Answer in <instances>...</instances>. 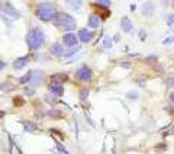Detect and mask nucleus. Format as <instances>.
Returning <instances> with one entry per match:
<instances>
[{
	"instance_id": "1",
	"label": "nucleus",
	"mask_w": 174,
	"mask_h": 154,
	"mask_svg": "<svg viewBox=\"0 0 174 154\" xmlns=\"http://www.w3.org/2000/svg\"><path fill=\"white\" fill-rule=\"evenodd\" d=\"M36 16L44 22H49L58 15H57V9L54 5H51V3H41L38 6V9H36Z\"/></svg>"
},
{
	"instance_id": "2",
	"label": "nucleus",
	"mask_w": 174,
	"mask_h": 154,
	"mask_svg": "<svg viewBox=\"0 0 174 154\" xmlns=\"http://www.w3.org/2000/svg\"><path fill=\"white\" fill-rule=\"evenodd\" d=\"M44 39H45L44 32H42L41 29H38V28H34V29L29 32V35H28V47H29L31 50H38V48L44 44Z\"/></svg>"
},
{
	"instance_id": "3",
	"label": "nucleus",
	"mask_w": 174,
	"mask_h": 154,
	"mask_svg": "<svg viewBox=\"0 0 174 154\" xmlns=\"http://www.w3.org/2000/svg\"><path fill=\"white\" fill-rule=\"evenodd\" d=\"M57 23L64 28V29H68V31H71L76 28V21H74V18H71L70 15H67V13H60V15L57 16Z\"/></svg>"
},
{
	"instance_id": "4",
	"label": "nucleus",
	"mask_w": 174,
	"mask_h": 154,
	"mask_svg": "<svg viewBox=\"0 0 174 154\" xmlns=\"http://www.w3.org/2000/svg\"><path fill=\"white\" fill-rule=\"evenodd\" d=\"M76 76H77V79L81 80V82H89V80L92 79V71H90V68L87 66H83L77 70Z\"/></svg>"
},
{
	"instance_id": "5",
	"label": "nucleus",
	"mask_w": 174,
	"mask_h": 154,
	"mask_svg": "<svg viewBox=\"0 0 174 154\" xmlns=\"http://www.w3.org/2000/svg\"><path fill=\"white\" fill-rule=\"evenodd\" d=\"M49 92L57 95V96H61L62 93H64V89H62L61 83H57V82H52L49 84Z\"/></svg>"
},
{
	"instance_id": "6",
	"label": "nucleus",
	"mask_w": 174,
	"mask_h": 154,
	"mask_svg": "<svg viewBox=\"0 0 174 154\" xmlns=\"http://www.w3.org/2000/svg\"><path fill=\"white\" fill-rule=\"evenodd\" d=\"M62 41H64V44H65V45L74 47L77 44V36L74 35V34H71V32H68V34H65V35H64Z\"/></svg>"
},
{
	"instance_id": "7",
	"label": "nucleus",
	"mask_w": 174,
	"mask_h": 154,
	"mask_svg": "<svg viewBox=\"0 0 174 154\" xmlns=\"http://www.w3.org/2000/svg\"><path fill=\"white\" fill-rule=\"evenodd\" d=\"M94 9L97 10V13H100V18L102 19H108L109 16H110V10L109 9H106V6H94Z\"/></svg>"
},
{
	"instance_id": "8",
	"label": "nucleus",
	"mask_w": 174,
	"mask_h": 154,
	"mask_svg": "<svg viewBox=\"0 0 174 154\" xmlns=\"http://www.w3.org/2000/svg\"><path fill=\"white\" fill-rule=\"evenodd\" d=\"M51 52H52V55L61 57L62 54H64V47H62L61 44H54V45L51 47Z\"/></svg>"
},
{
	"instance_id": "9",
	"label": "nucleus",
	"mask_w": 174,
	"mask_h": 154,
	"mask_svg": "<svg viewBox=\"0 0 174 154\" xmlns=\"http://www.w3.org/2000/svg\"><path fill=\"white\" fill-rule=\"evenodd\" d=\"M78 36H80V39H81L83 42H89L92 39L93 34L90 31H87V29H81V31L78 32Z\"/></svg>"
},
{
	"instance_id": "10",
	"label": "nucleus",
	"mask_w": 174,
	"mask_h": 154,
	"mask_svg": "<svg viewBox=\"0 0 174 154\" xmlns=\"http://www.w3.org/2000/svg\"><path fill=\"white\" fill-rule=\"evenodd\" d=\"M121 25H122L123 32H131V31H132V23H131V21H129L128 18H122Z\"/></svg>"
},
{
	"instance_id": "11",
	"label": "nucleus",
	"mask_w": 174,
	"mask_h": 154,
	"mask_svg": "<svg viewBox=\"0 0 174 154\" xmlns=\"http://www.w3.org/2000/svg\"><path fill=\"white\" fill-rule=\"evenodd\" d=\"M152 3H145V5L142 6V13L145 16H151L152 15Z\"/></svg>"
},
{
	"instance_id": "12",
	"label": "nucleus",
	"mask_w": 174,
	"mask_h": 154,
	"mask_svg": "<svg viewBox=\"0 0 174 154\" xmlns=\"http://www.w3.org/2000/svg\"><path fill=\"white\" fill-rule=\"evenodd\" d=\"M99 22H100L99 16H96V15H90V16H89V25L92 26V28L99 26Z\"/></svg>"
},
{
	"instance_id": "13",
	"label": "nucleus",
	"mask_w": 174,
	"mask_h": 154,
	"mask_svg": "<svg viewBox=\"0 0 174 154\" xmlns=\"http://www.w3.org/2000/svg\"><path fill=\"white\" fill-rule=\"evenodd\" d=\"M52 82H57V83H62V82H67V74H54V76L51 77Z\"/></svg>"
},
{
	"instance_id": "14",
	"label": "nucleus",
	"mask_w": 174,
	"mask_h": 154,
	"mask_svg": "<svg viewBox=\"0 0 174 154\" xmlns=\"http://www.w3.org/2000/svg\"><path fill=\"white\" fill-rule=\"evenodd\" d=\"M28 60H29V57H23V58L16 60V61H15V67H16V68H22V67H25V64L28 63Z\"/></svg>"
},
{
	"instance_id": "15",
	"label": "nucleus",
	"mask_w": 174,
	"mask_h": 154,
	"mask_svg": "<svg viewBox=\"0 0 174 154\" xmlns=\"http://www.w3.org/2000/svg\"><path fill=\"white\" fill-rule=\"evenodd\" d=\"M67 3L71 6L73 9H80V6H81V0H67Z\"/></svg>"
},
{
	"instance_id": "16",
	"label": "nucleus",
	"mask_w": 174,
	"mask_h": 154,
	"mask_svg": "<svg viewBox=\"0 0 174 154\" xmlns=\"http://www.w3.org/2000/svg\"><path fill=\"white\" fill-rule=\"evenodd\" d=\"M23 103H25V100H23V98H21V96L13 98V105H15V106H22Z\"/></svg>"
},
{
	"instance_id": "17",
	"label": "nucleus",
	"mask_w": 174,
	"mask_h": 154,
	"mask_svg": "<svg viewBox=\"0 0 174 154\" xmlns=\"http://www.w3.org/2000/svg\"><path fill=\"white\" fill-rule=\"evenodd\" d=\"M5 9H6L7 12H9V13H12L13 16H18V13H16L15 10H13V7H12V6L9 5V3H6V5H5Z\"/></svg>"
},
{
	"instance_id": "18",
	"label": "nucleus",
	"mask_w": 174,
	"mask_h": 154,
	"mask_svg": "<svg viewBox=\"0 0 174 154\" xmlns=\"http://www.w3.org/2000/svg\"><path fill=\"white\" fill-rule=\"evenodd\" d=\"M103 47L105 48H109V47H112V41H110V38H105V41H103Z\"/></svg>"
},
{
	"instance_id": "19",
	"label": "nucleus",
	"mask_w": 174,
	"mask_h": 154,
	"mask_svg": "<svg viewBox=\"0 0 174 154\" xmlns=\"http://www.w3.org/2000/svg\"><path fill=\"white\" fill-rule=\"evenodd\" d=\"M31 77H32V74H31V73H28V74H25V76L22 77V80H21V82H22V83L29 82V80H31Z\"/></svg>"
},
{
	"instance_id": "20",
	"label": "nucleus",
	"mask_w": 174,
	"mask_h": 154,
	"mask_svg": "<svg viewBox=\"0 0 174 154\" xmlns=\"http://www.w3.org/2000/svg\"><path fill=\"white\" fill-rule=\"evenodd\" d=\"M99 5H102V6H110V0H99Z\"/></svg>"
},
{
	"instance_id": "21",
	"label": "nucleus",
	"mask_w": 174,
	"mask_h": 154,
	"mask_svg": "<svg viewBox=\"0 0 174 154\" xmlns=\"http://www.w3.org/2000/svg\"><path fill=\"white\" fill-rule=\"evenodd\" d=\"M167 22H168V23H170V25H173L174 26V16H167Z\"/></svg>"
},
{
	"instance_id": "22",
	"label": "nucleus",
	"mask_w": 174,
	"mask_h": 154,
	"mask_svg": "<svg viewBox=\"0 0 174 154\" xmlns=\"http://www.w3.org/2000/svg\"><path fill=\"white\" fill-rule=\"evenodd\" d=\"M87 95H89V92H87L86 89H83V90H81V99H86Z\"/></svg>"
},
{
	"instance_id": "23",
	"label": "nucleus",
	"mask_w": 174,
	"mask_h": 154,
	"mask_svg": "<svg viewBox=\"0 0 174 154\" xmlns=\"http://www.w3.org/2000/svg\"><path fill=\"white\" fill-rule=\"evenodd\" d=\"M171 99H173V100H174V93H173V95H171Z\"/></svg>"
}]
</instances>
